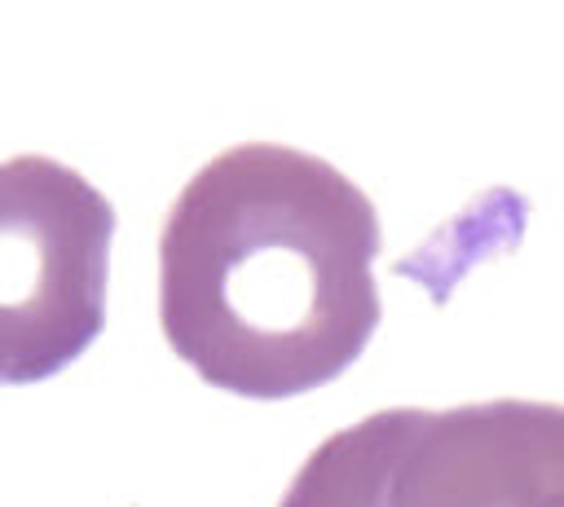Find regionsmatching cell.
Instances as JSON below:
<instances>
[{"label":"cell","mask_w":564,"mask_h":507,"mask_svg":"<svg viewBox=\"0 0 564 507\" xmlns=\"http://www.w3.org/2000/svg\"><path fill=\"white\" fill-rule=\"evenodd\" d=\"M383 507H564V406L529 397L401 406Z\"/></svg>","instance_id":"3957f363"},{"label":"cell","mask_w":564,"mask_h":507,"mask_svg":"<svg viewBox=\"0 0 564 507\" xmlns=\"http://www.w3.org/2000/svg\"><path fill=\"white\" fill-rule=\"evenodd\" d=\"M115 207L48 154L0 159V384L66 370L106 326Z\"/></svg>","instance_id":"7a4b0ae2"},{"label":"cell","mask_w":564,"mask_h":507,"mask_svg":"<svg viewBox=\"0 0 564 507\" xmlns=\"http://www.w3.org/2000/svg\"><path fill=\"white\" fill-rule=\"evenodd\" d=\"M379 212L335 163L278 141L229 145L159 234V326L212 388L251 401L344 375L379 326Z\"/></svg>","instance_id":"6da1fadb"}]
</instances>
